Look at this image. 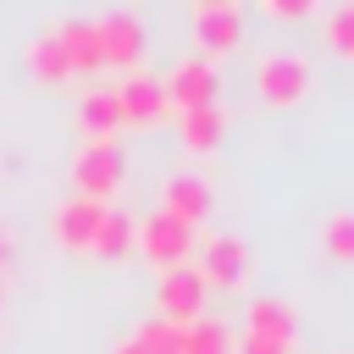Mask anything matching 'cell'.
Wrapping results in <instances>:
<instances>
[{"label": "cell", "instance_id": "6da1fadb", "mask_svg": "<svg viewBox=\"0 0 354 354\" xmlns=\"http://www.w3.org/2000/svg\"><path fill=\"white\" fill-rule=\"evenodd\" d=\"M122 144L116 138H83V149L72 155V183H77V194L83 199H100L105 205V194L122 183Z\"/></svg>", "mask_w": 354, "mask_h": 354}, {"label": "cell", "instance_id": "7a4b0ae2", "mask_svg": "<svg viewBox=\"0 0 354 354\" xmlns=\"http://www.w3.org/2000/svg\"><path fill=\"white\" fill-rule=\"evenodd\" d=\"M216 72H210V61L205 55H188V61H177L166 77H160V94H166V105H177V111H199V105H216Z\"/></svg>", "mask_w": 354, "mask_h": 354}, {"label": "cell", "instance_id": "3957f363", "mask_svg": "<svg viewBox=\"0 0 354 354\" xmlns=\"http://www.w3.org/2000/svg\"><path fill=\"white\" fill-rule=\"evenodd\" d=\"M155 299H160V321L188 326V321H199V310H205V277H199L194 266H166Z\"/></svg>", "mask_w": 354, "mask_h": 354}, {"label": "cell", "instance_id": "277c9868", "mask_svg": "<svg viewBox=\"0 0 354 354\" xmlns=\"http://www.w3.org/2000/svg\"><path fill=\"white\" fill-rule=\"evenodd\" d=\"M254 88L271 100V105H293L304 88H310V61L293 55V50H277L254 66Z\"/></svg>", "mask_w": 354, "mask_h": 354}, {"label": "cell", "instance_id": "5b68a950", "mask_svg": "<svg viewBox=\"0 0 354 354\" xmlns=\"http://www.w3.org/2000/svg\"><path fill=\"white\" fill-rule=\"evenodd\" d=\"M94 39H100V61H116V66H138L144 55V22L133 11H105L94 17Z\"/></svg>", "mask_w": 354, "mask_h": 354}, {"label": "cell", "instance_id": "8992f818", "mask_svg": "<svg viewBox=\"0 0 354 354\" xmlns=\"http://www.w3.org/2000/svg\"><path fill=\"white\" fill-rule=\"evenodd\" d=\"M133 243H138L149 260H160V266H183V254L194 249V227H183L177 216L155 210V216H144V221H138Z\"/></svg>", "mask_w": 354, "mask_h": 354}, {"label": "cell", "instance_id": "52a82bcc", "mask_svg": "<svg viewBox=\"0 0 354 354\" xmlns=\"http://www.w3.org/2000/svg\"><path fill=\"white\" fill-rule=\"evenodd\" d=\"M194 39H199L210 55L232 50V44L243 39V17H238V6H232V0H199V6H194Z\"/></svg>", "mask_w": 354, "mask_h": 354}, {"label": "cell", "instance_id": "ba28073f", "mask_svg": "<svg viewBox=\"0 0 354 354\" xmlns=\"http://www.w3.org/2000/svg\"><path fill=\"white\" fill-rule=\"evenodd\" d=\"M205 282H221V288H232V282H243V271H249V249H243V238H232V232H216V238H205L199 243V266H194Z\"/></svg>", "mask_w": 354, "mask_h": 354}, {"label": "cell", "instance_id": "9c48e42d", "mask_svg": "<svg viewBox=\"0 0 354 354\" xmlns=\"http://www.w3.org/2000/svg\"><path fill=\"white\" fill-rule=\"evenodd\" d=\"M160 210H166V216H177L183 227L205 221V216H210V188H205V177H194V171L166 177V188H160Z\"/></svg>", "mask_w": 354, "mask_h": 354}, {"label": "cell", "instance_id": "30bf717a", "mask_svg": "<svg viewBox=\"0 0 354 354\" xmlns=\"http://www.w3.org/2000/svg\"><path fill=\"white\" fill-rule=\"evenodd\" d=\"M111 94H116V105H122V122H155V116L166 111L160 77H149V72H133V77L116 83Z\"/></svg>", "mask_w": 354, "mask_h": 354}, {"label": "cell", "instance_id": "8fae6325", "mask_svg": "<svg viewBox=\"0 0 354 354\" xmlns=\"http://www.w3.org/2000/svg\"><path fill=\"white\" fill-rule=\"evenodd\" d=\"M100 216H105V205H100V199H83V194H72V199L55 210V238H61L66 249H88V243H94V227H100Z\"/></svg>", "mask_w": 354, "mask_h": 354}, {"label": "cell", "instance_id": "7c38bea8", "mask_svg": "<svg viewBox=\"0 0 354 354\" xmlns=\"http://www.w3.org/2000/svg\"><path fill=\"white\" fill-rule=\"evenodd\" d=\"M55 39H61V50H66V66H72V72H94V66H105V61H100V39H94V22H88V17H66V22L55 28Z\"/></svg>", "mask_w": 354, "mask_h": 354}, {"label": "cell", "instance_id": "4fadbf2b", "mask_svg": "<svg viewBox=\"0 0 354 354\" xmlns=\"http://www.w3.org/2000/svg\"><path fill=\"white\" fill-rule=\"evenodd\" d=\"M77 122H83L88 138H116V127H122L116 94H111V88H88V94L77 100Z\"/></svg>", "mask_w": 354, "mask_h": 354}, {"label": "cell", "instance_id": "5bb4252c", "mask_svg": "<svg viewBox=\"0 0 354 354\" xmlns=\"http://www.w3.org/2000/svg\"><path fill=\"white\" fill-rule=\"evenodd\" d=\"M183 144L188 149H216L221 144V133H227V111H221V100L216 105H199V111H183Z\"/></svg>", "mask_w": 354, "mask_h": 354}, {"label": "cell", "instance_id": "9a60e30c", "mask_svg": "<svg viewBox=\"0 0 354 354\" xmlns=\"http://www.w3.org/2000/svg\"><path fill=\"white\" fill-rule=\"evenodd\" d=\"M183 354H232V332L216 315H199L183 326Z\"/></svg>", "mask_w": 354, "mask_h": 354}, {"label": "cell", "instance_id": "2e32d148", "mask_svg": "<svg viewBox=\"0 0 354 354\" xmlns=\"http://www.w3.org/2000/svg\"><path fill=\"white\" fill-rule=\"evenodd\" d=\"M28 66H33V77H44V83H66V77H72L66 50H61L55 33H39V39L28 44Z\"/></svg>", "mask_w": 354, "mask_h": 354}, {"label": "cell", "instance_id": "e0dca14e", "mask_svg": "<svg viewBox=\"0 0 354 354\" xmlns=\"http://www.w3.org/2000/svg\"><path fill=\"white\" fill-rule=\"evenodd\" d=\"M243 332H266V337L293 343V310H288L282 299H254V304H249V326H243Z\"/></svg>", "mask_w": 354, "mask_h": 354}, {"label": "cell", "instance_id": "ac0fdd59", "mask_svg": "<svg viewBox=\"0 0 354 354\" xmlns=\"http://www.w3.org/2000/svg\"><path fill=\"white\" fill-rule=\"evenodd\" d=\"M88 249H94V254H127V249H133V216L105 210L100 227H94V243H88Z\"/></svg>", "mask_w": 354, "mask_h": 354}, {"label": "cell", "instance_id": "d6986e66", "mask_svg": "<svg viewBox=\"0 0 354 354\" xmlns=\"http://www.w3.org/2000/svg\"><path fill=\"white\" fill-rule=\"evenodd\" d=\"M133 343L144 348V354H183V326H171V321H144L138 332H133Z\"/></svg>", "mask_w": 354, "mask_h": 354}, {"label": "cell", "instance_id": "ffe728a7", "mask_svg": "<svg viewBox=\"0 0 354 354\" xmlns=\"http://www.w3.org/2000/svg\"><path fill=\"white\" fill-rule=\"evenodd\" d=\"M321 249H326L332 260H354V210H337V216L326 221V232H321Z\"/></svg>", "mask_w": 354, "mask_h": 354}, {"label": "cell", "instance_id": "44dd1931", "mask_svg": "<svg viewBox=\"0 0 354 354\" xmlns=\"http://www.w3.org/2000/svg\"><path fill=\"white\" fill-rule=\"evenodd\" d=\"M326 39H332V50H337V55H348V61H354V0H343V6L326 17Z\"/></svg>", "mask_w": 354, "mask_h": 354}, {"label": "cell", "instance_id": "7402d4cb", "mask_svg": "<svg viewBox=\"0 0 354 354\" xmlns=\"http://www.w3.org/2000/svg\"><path fill=\"white\" fill-rule=\"evenodd\" d=\"M232 348H238V354H288L293 343H282V337H266V332H243V337H232Z\"/></svg>", "mask_w": 354, "mask_h": 354}, {"label": "cell", "instance_id": "603a6c76", "mask_svg": "<svg viewBox=\"0 0 354 354\" xmlns=\"http://www.w3.org/2000/svg\"><path fill=\"white\" fill-rule=\"evenodd\" d=\"M266 11H271V17H304L310 0H266Z\"/></svg>", "mask_w": 354, "mask_h": 354}, {"label": "cell", "instance_id": "cb8c5ba5", "mask_svg": "<svg viewBox=\"0 0 354 354\" xmlns=\"http://www.w3.org/2000/svg\"><path fill=\"white\" fill-rule=\"evenodd\" d=\"M116 354H144V348H138V343H133V337H127V343H122V348H116Z\"/></svg>", "mask_w": 354, "mask_h": 354}, {"label": "cell", "instance_id": "d4e9b609", "mask_svg": "<svg viewBox=\"0 0 354 354\" xmlns=\"http://www.w3.org/2000/svg\"><path fill=\"white\" fill-rule=\"evenodd\" d=\"M6 254H11V238H0V266H6Z\"/></svg>", "mask_w": 354, "mask_h": 354}]
</instances>
